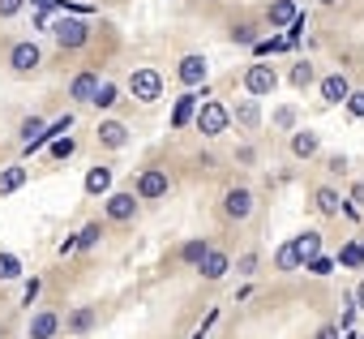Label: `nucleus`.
Returning <instances> with one entry per match:
<instances>
[{"label":"nucleus","mask_w":364,"mask_h":339,"mask_svg":"<svg viewBox=\"0 0 364 339\" xmlns=\"http://www.w3.org/2000/svg\"><path fill=\"white\" fill-rule=\"evenodd\" d=\"M193 120H198V129H202L206 137H219V133L228 129V120H232V112H228L223 103H215V99H210V103H202V108L193 112Z\"/></svg>","instance_id":"obj_1"},{"label":"nucleus","mask_w":364,"mask_h":339,"mask_svg":"<svg viewBox=\"0 0 364 339\" xmlns=\"http://www.w3.org/2000/svg\"><path fill=\"white\" fill-rule=\"evenodd\" d=\"M52 35H56V43H60L65 52H73V48H82V43L90 39V26L77 22V18H60V22L52 26Z\"/></svg>","instance_id":"obj_2"},{"label":"nucleus","mask_w":364,"mask_h":339,"mask_svg":"<svg viewBox=\"0 0 364 339\" xmlns=\"http://www.w3.org/2000/svg\"><path fill=\"white\" fill-rule=\"evenodd\" d=\"M129 90H133V99H141V103H154V99L163 95V78H159L154 69H137V73L129 78Z\"/></svg>","instance_id":"obj_3"},{"label":"nucleus","mask_w":364,"mask_h":339,"mask_svg":"<svg viewBox=\"0 0 364 339\" xmlns=\"http://www.w3.org/2000/svg\"><path fill=\"white\" fill-rule=\"evenodd\" d=\"M167 185H171V181H167L163 167H146V172L137 177V198H141V202H154V198L167 194Z\"/></svg>","instance_id":"obj_4"},{"label":"nucleus","mask_w":364,"mask_h":339,"mask_svg":"<svg viewBox=\"0 0 364 339\" xmlns=\"http://www.w3.org/2000/svg\"><path fill=\"white\" fill-rule=\"evenodd\" d=\"M274 86H279V73L270 65H249V73H245V90L249 95H274Z\"/></svg>","instance_id":"obj_5"},{"label":"nucleus","mask_w":364,"mask_h":339,"mask_svg":"<svg viewBox=\"0 0 364 339\" xmlns=\"http://www.w3.org/2000/svg\"><path fill=\"white\" fill-rule=\"evenodd\" d=\"M39 61H43L39 43H18V48L9 52V65H14V73H31V69H39Z\"/></svg>","instance_id":"obj_6"},{"label":"nucleus","mask_w":364,"mask_h":339,"mask_svg":"<svg viewBox=\"0 0 364 339\" xmlns=\"http://www.w3.org/2000/svg\"><path fill=\"white\" fill-rule=\"evenodd\" d=\"M223 211H228V219H249L253 215V194L249 189H228Z\"/></svg>","instance_id":"obj_7"},{"label":"nucleus","mask_w":364,"mask_h":339,"mask_svg":"<svg viewBox=\"0 0 364 339\" xmlns=\"http://www.w3.org/2000/svg\"><path fill=\"white\" fill-rule=\"evenodd\" d=\"M133 215H137V198H133V194H112V198H107V219L124 224V219H133Z\"/></svg>","instance_id":"obj_8"},{"label":"nucleus","mask_w":364,"mask_h":339,"mask_svg":"<svg viewBox=\"0 0 364 339\" xmlns=\"http://www.w3.org/2000/svg\"><path fill=\"white\" fill-rule=\"evenodd\" d=\"M180 82H185V86H198V82H206V56H185V61H180Z\"/></svg>","instance_id":"obj_9"},{"label":"nucleus","mask_w":364,"mask_h":339,"mask_svg":"<svg viewBox=\"0 0 364 339\" xmlns=\"http://www.w3.org/2000/svg\"><path fill=\"white\" fill-rule=\"evenodd\" d=\"M351 95V82L343 78V73H330V78H321V99L326 103H343Z\"/></svg>","instance_id":"obj_10"},{"label":"nucleus","mask_w":364,"mask_h":339,"mask_svg":"<svg viewBox=\"0 0 364 339\" xmlns=\"http://www.w3.org/2000/svg\"><path fill=\"white\" fill-rule=\"evenodd\" d=\"M26 177H31V167H22V163L5 167V172H0V198H9V194H18V189L26 185Z\"/></svg>","instance_id":"obj_11"},{"label":"nucleus","mask_w":364,"mask_h":339,"mask_svg":"<svg viewBox=\"0 0 364 339\" xmlns=\"http://www.w3.org/2000/svg\"><path fill=\"white\" fill-rule=\"evenodd\" d=\"M198 103H202L198 95H180V99H176V108H171V129H185V125L193 120Z\"/></svg>","instance_id":"obj_12"},{"label":"nucleus","mask_w":364,"mask_h":339,"mask_svg":"<svg viewBox=\"0 0 364 339\" xmlns=\"http://www.w3.org/2000/svg\"><path fill=\"white\" fill-rule=\"evenodd\" d=\"M99 142H103L107 150H120V146L129 142V129H124L120 120H103V125H99Z\"/></svg>","instance_id":"obj_13"},{"label":"nucleus","mask_w":364,"mask_h":339,"mask_svg":"<svg viewBox=\"0 0 364 339\" xmlns=\"http://www.w3.org/2000/svg\"><path fill=\"white\" fill-rule=\"evenodd\" d=\"M317 150H321V137H317L313 129H300V133L291 137V155H296V159H313Z\"/></svg>","instance_id":"obj_14"},{"label":"nucleus","mask_w":364,"mask_h":339,"mask_svg":"<svg viewBox=\"0 0 364 339\" xmlns=\"http://www.w3.org/2000/svg\"><path fill=\"white\" fill-rule=\"evenodd\" d=\"M95 90H99V73H77V78H73V86H69V95H73L77 103H90V99H95Z\"/></svg>","instance_id":"obj_15"},{"label":"nucleus","mask_w":364,"mask_h":339,"mask_svg":"<svg viewBox=\"0 0 364 339\" xmlns=\"http://www.w3.org/2000/svg\"><path fill=\"white\" fill-rule=\"evenodd\" d=\"M198 266H202V275H206V279H223L232 262H228V254H219V249H206V258H202Z\"/></svg>","instance_id":"obj_16"},{"label":"nucleus","mask_w":364,"mask_h":339,"mask_svg":"<svg viewBox=\"0 0 364 339\" xmlns=\"http://www.w3.org/2000/svg\"><path fill=\"white\" fill-rule=\"evenodd\" d=\"M56 330H60V318H56V313H48V309H43V313H35V318H31V339H52Z\"/></svg>","instance_id":"obj_17"},{"label":"nucleus","mask_w":364,"mask_h":339,"mask_svg":"<svg viewBox=\"0 0 364 339\" xmlns=\"http://www.w3.org/2000/svg\"><path fill=\"white\" fill-rule=\"evenodd\" d=\"M291 249L300 254V262L317 258V254H321V232H304V236H296V241H291Z\"/></svg>","instance_id":"obj_18"},{"label":"nucleus","mask_w":364,"mask_h":339,"mask_svg":"<svg viewBox=\"0 0 364 339\" xmlns=\"http://www.w3.org/2000/svg\"><path fill=\"white\" fill-rule=\"evenodd\" d=\"M296 0H274V5H270V26H291L296 22Z\"/></svg>","instance_id":"obj_19"},{"label":"nucleus","mask_w":364,"mask_h":339,"mask_svg":"<svg viewBox=\"0 0 364 339\" xmlns=\"http://www.w3.org/2000/svg\"><path fill=\"white\" fill-rule=\"evenodd\" d=\"M112 189V172H107V167H90V172H86V194H107Z\"/></svg>","instance_id":"obj_20"},{"label":"nucleus","mask_w":364,"mask_h":339,"mask_svg":"<svg viewBox=\"0 0 364 339\" xmlns=\"http://www.w3.org/2000/svg\"><path fill=\"white\" fill-rule=\"evenodd\" d=\"M313 202H317V211H321V215H338V211H343V198H338L334 189H317V194H313Z\"/></svg>","instance_id":"obj_21"},{"label":"nucleus","mask_w":364,"mask_h":339,"mask_svg":"<svg viewBox=\"0 0 364 339\" xmlns=\"http://www.w3.org/2000/svg\"><path fill=\"white\" fill-rule=\"evenodd\" d=\"M236 120H240L245 129H257V120H262V108H257V99H245V103L236 108Z\"/></svg>","instance_id":"obj_22"},{"label":"nucleus","mask_w":364,"mask_h":339,"mask_svg":"<svg viewBox=\"0 0 364 339\" xmlns=\"http://www.w3.org/2000/svg\"><path fill=\"white\" fill-rule=\"evenodd\" d=\"M274 266H279V271H287V275H291V271H300V266H304V262H300V254H296V249H291V241H287V245H283V249H279V254H274Z\"/></svg>","instance_id":"obj_23"},{"label":"nucleus","mask_w":364,"mask_h":339,"mask_svg":"<svg viewBox=\"0 0 364 339\" xmlns=\"http://www.w3.org/2000/svg\"><path fill=\"white\" fill-rule=\"evenodd\" d=\"M95 326V309H73V318H69V330L73 335H86Z\"/></svg>","instance_id":"obj_24"},{"label":"nucleus","mask_w":364,"mask_h":339,"mask_svg":"<svg viewBox=\"0 0 364 339\" xmlns=\"http://www.w3.org/2000/svg\"><path fill=\"white\" fill-rule=\"evenodd\" d=\"M206 249H210L206 241H185V245H180V258H185V262H193V266H198V262L206 258Z\"/></svg>","instance_id":"obj_25"},{"label":"nucleus","mask_w":364,"mask_h":339,"mask_svg":"<svg viewBox=\"0 0 364 339\" xmlns=\"http://www.w3.org/2000/svg\"><path fill=\"white\" fill-rule=\"evenodd\" d=\"M99 241H103V228H99V224H86V228L77 232V249H95Z\"/></svg>","instance_id":"obj_26"},{"label":"nucleus","mask_w":364,"mask_h":339,"mask_svg":"<svg viewBox=\"0 0 364 339\" xmlns=\"http://www.w3.org/2000/svg\"><path fill=\"white\" fill-rule=\"evenodd\" d=\"M291 86H296V90H304V86H313V65H309V61H300V65L291 69Z\"/></svg>","instance_id":"obj_27"},{"label":"nucleus","mask_w":364,"mask_h":339,"mask_svg":"<svg viewBox=\"0 0 364 339\" xmlns=\"http://www.w3.org/2000/svg\"><path fill=\"white\" fill-rule=\"evenodd\" d=\"M116 95H120V90H116L112 82H99V90H95V99H90V103H95V108H112V103H116Z\"/></svg>","instance_id":"obj_28"},{"label":"nucleus","mask_w":364,"mask_h":339,"mask_svg":"<svg viewBox=\"0 0 364 339\" xmlns=\"http://www.w3.org/2000/svg\"><path fill=\"white\" fill-rule=\"evenodd\" d=\"M22 275V262L14 254H0V279H18Z\"/></svg>","instance_id":"obj_29"},{"label":"nucleus","mask_w":364,"mask_h":339,"mask_svg":"<svg viewBox=\"0 0 364 339\" xmlns=\"http://www.w3.org/2000/svg\"><path fill=\"white\" fill-rule=\"evenodd\" d=\"M304 271H309V275H330V271H334V258H321V254H317V258L304 262Z\"/></svg>","instance_id":"obj_30"},{"label":"nucleus","mask_w":364,"mask_h":339,"mask_svg":"<svg viewBox=\"0 0 364 339\" xmlns=\"http://www.w3.org/2000/svg\"><path fill=\"white\" fill-rule=\"evenodd\" d=\"M343 108H347L355 120H364V90H351V95L343 99Z\"/></svg>","instance_id":"obj_31"},{"label":"nucleus","mask_w":364,"mask_h":339,"mask_svg":"<svg viewBox=\"0 0 364 339\" xmlns=\"http://www.w3.org/2000/svg\"><path fill=\"white\" fill-rule=\"evenodd\" d=\"M73 150H77V142H73V137H56V142H52V159H69Z\"/></svg>","instance_id":"obj_32"},{"label":"nucleus","mask_w":364,"mask_h":339,"mask_svg":"<svg viewBox=\"0 0 364 339\" xmlns=\"http://www.w3.org/2000/svg\"><path fill=\"white\" fill-rule=\"evenodd\" d=\"M43 133V120L39 116H31V120H22V142H35Z\"/></svg>","instance_id":"obj_33"},{"label":"nucleus","mask_w":364,"mask_h":339,"mask_svg":"<svg viewBox=\"0 0 364 339\" xmlns=\"http://www.w3.org/2000/svg\"><path fill=\"white\" fill-rule=\"evenodd\" d=\"M338 262H343V266H360V262H364V258H360V245H343Z\"/></svg>","instance_id":"obj_34"},{"label":"nucleus","mask_w":364,"mask_h":339,"mask_svg":"<svg viewBox=\"0 0 364 339\" xmlns=\"http://www.w3.org/2000/svg\"><path fill=\"white\" fill-rule=\"evenodd\" d=\"M26 0H0V18H18Z\"/></svg>","instance_id":"obj_35"},{"label":"nucleus","mask_w":364,"mask_h":339,"mask_svg":"<svg viewBox=\"0 0 364 339\" xmlns=\"http://www.w3.org/2000/svg\"><path fill=\"white\" fill-rule=\"evenodd\" d=\"M274 125H279V129H291V125H296V112H291V108H279Z\"/></svg>","instance_id":"obj_36"},{"label":"nucleus","mask_w":364,"mask_h":339,"mask_svg":"<svg viewBox=\"0 0 364 339\" xmlns=\"http://www.w3.org/2000/svg\"><path fill=\"white\" fill-rule=\"evenodd\" d=\"M39 5V14H56V9H65V0H35Z\"/></svg>","instance_id":"obj_37"},{"label":"nucleus","mask_w":364,"mask_h":339,"mask_svg":"<svg viewBox=\"0 0 364 339\" xmlns=\"http://www.w3.org/2000/svg\"><path fill=\"white\" fill-rule=\"evenodd\" d=\"M232 39H236V43H253V31H249V26H236Z\"/></svg>","instance_id":"obj_38"},{"label":"nucleus","mask_w":364,"mask_h":339,"mask_svg":"<svg viewBox=\"0 0 364 339\" xmlns=\"http://www.w3.org/2000/svg\"><path fill=\"white\" fill-rule=\"evenodd\" d=\"M317 339H338V326H321V330H317Z\"/></svg>","instance_id":"obj_39"},{"label":"nucleus","mask_w":364,"mask_h":339,"mask_svg":"<svg viewBox=\"0 0 364 339\" xmlns=\"http://www.w3.org/2000/svg\"><path fill=\"white\" fill-rule=\"evenodd\" d=\"M355 305L364 309V279H360V288H355Z\"/></svg>","instance_id":"obj_40"},{"label":"nucleus","mask_w":364,"mask_h":339,"mask_svg":"<svg viewBox=\"0 0 364 339\" xmlns=\"http://www.w3.org/2000/svg\"><path fill=\"white\" fill-rule=\"evenodd\" d=\"M321 5H338V0H321Z\"/></svg>","instance_id":"obj_41"},{"label":"nucleus","mask_w":364,"mask_h":339,"mask_svg":"<svg viewBox=\"0 0 364 339\" xmlns=\"http://www.w3.org/2000/svg\"><path fill=\"white\" fill-rule=\"evenodd\" d=\"M360 258H364V245H360Z\"/></svg>","instance_id":"obj_42"}]
</instances>
